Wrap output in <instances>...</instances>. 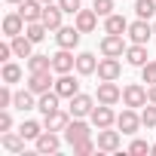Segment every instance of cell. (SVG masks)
<instances>
[{
	"label": "cell",
	"mask_w": 156,
	"mask_h": 156,
	"mask_svg": "<svg viewBox=\"0 0 156 156\" xmlns=\"http://www.w3.org/2000/svg\"><path fill=\"white\" fill-rule=\"evenodd\" d=\"M28 89H31L34 95H43V92L55 89V80H52V70H31V76H28Z\"/></svg>",
	"instance_id": "1"
},
{
	"label": "cell",
	"mask_w": 156,
	"mask_h": 156,
	"mask_svg": "<svg viewBox=\"0 0 156 156\" xmlns=\"http://www.w3.org/2000/svg\"><path fill=\"white\" fill-rule=\"evenodd\" d=\"M86 138H92V129L83 122V116H73V119L67 122V129H64V141L73 147L76 141H86Z\"/></svg>",
	"instance_id": "2"
},
{
	"label": "cell",
	"mask_w": 156,
	"mask_h": 156,
	"mask_svg": "<svg viewBox=\"0 0 156 156\" xmlns=\"http://www.w3.org/2000/svg\"><path fill=\"white\" fill-rule=\"evenodd\" d=\"M126 40H122V34H107V37H101V55H110V58H122L126 55Z\"/></svg>",
	"instance_id": "3"
},
{
	"label": "cell",
	"mask_w": 156,
	"mask_h": 156,
	"mask_svg": "<svg viewBox=\"0 0 156 156\" xmlns=\"http://www.w3.org/2000/svg\"><path fill=\"white\" fill-rule=\"evenodd\" d=\"M122 101H126V107H144L150 101V95H147V89L141 83H129L122 89Z\"/></svg>",
	"instance_id": "4"
},
{
	"label": "cell",
	"mask_w": 156,
	"mask_h": 156,
	"mask_svg": "<svg viewBox=\"0 0 156 156\" xmlns=\"http://www.w3.org/2000/svg\"><path fill=\"white\" fill-rule=\"evenodd\" d=\"M119 98H122V89L116 86V80H101L98 83V104H110L113 107Z\"/></svg>",
	"instance_id": "5"
},
{
	"label": "cell",
	"mask_w": 156,
	"mask_h": 156,
	"mask_svg": "<svg viewBox=\"0 0 156 156\" xmlns=\"http://www.w3.org/2000/svg\"><path fill=\"white\" fill-rule=\"evenodd\" d=\"M141 126H144V122H141V116L135 113V107H126V110L116 116V129H119L122 135H135Z\"/></svg>",
	"instance_id": "6"
},
{
	"label": "cell",
	"mask_w": 156,
	"mask_h": 156,
	"mask_svg": "<svg viewBox=\"0 0 156 156\" xmlns=\"http://www.w3.org/2000/svg\"><path fill=\"white\" fill-rule=\"evenodd\" d=\"M70 116H89L92 110H95V98L92 95H83V92H76L73 98H70Z\"/></svg>",
	"instance_id": "7"
},
{
	"label": "cell",
	"mask_w": 156,
	"mask_h": 156,
	"mask_svg": "<svg viewBox=\"0 0 156 156\" xmlns=\"http://www.w3.org/2000/svg\"><path fill=\"white\" fill-rule=\"evenodd\" d=\"M98 80H116V76L122 73V64H119V58H110V55H104V58H98Z\"/></svg>",
	"instance_id": "8"
},
{
	"label": "cell",
	"mask_w": 156,
	"mask_h": 156,
	"mask_svg": "<svg viewBox=\"0 0 156 156\" xmlns=\"http://www.w3.org/2000/svg\"><path fill=\"white\" fill-rule=\"evenodd\" d=\"M126 34H129V40H132V43H147V40L153 37V25H150L147 19H138V22H132V25H129V31H126Z\"/></svg>",
	"instance_id": "9"
},
{
	"label": "cell",
	"mask_w": 156,
	"mask_h": 156,
	"mask_svg": "<svg viewBox=\"0 0 156 156\" xmlns=\"http://www.w3.org/2000/svg\"><path fill=\"white\" fill-rule=\"evenodd\" d=\"M98 150H104V153H116L119 150V144H122V138H119V132H113V129H98Z\"/></svg>",
	"instance_id": "10"
},
{
	"label": "cell",
	"mask_w": 156,
	"mask_h": 156,
	"mask_svg": "<svg viewBox=\"0 0 156 156\" xmlns=\"http://www.w3.org/2000/svg\"><path fill=\"white\" fill-rule=\"evenodd\" d=\"M80 34H83V31L76 28V25H73V28H64V25H61V28L55 31V43H58V49H73L76 43H80Z\"/></svg>",
	"instance_id": "11"
},
{
	"label": "cell",
	"mask_w": 156,
	"mask_h": 156,
	"mask_svg": "<svg viewBox=\"0 0 156 156\" xmlns=\"http://www.w3.org/2000/svg\"><path fill=\"white\" fill-rule=\"evenodd\" d=\"M73 67H76V58H73L70 49H58V52L52 55V70H55V73H70Z\"/></svg>",
	"instance_id": "12"
},
{
	"label": "cell",
	"mask_w": 156,
	"mask_h": 156,
	"mask_svg": "<svg viewBox=\"0 0 156 156\" xmlns=\"http://www.w3.org/2000/svg\"><path fill=\"white\" fill-rule=\"evenodd\" d=\"M89 116H92V126H95V129H110V126L116 122V113L110 110V104H98Z\"/></svg>",
	"instance_id": "13"
},
{
	"label": "cell",
	"mask_w": 156,
	"mask_h": 156,
	"mask_svg": "<svg viewBox=\"0 0 156 156\" xmlns=\"http://www.w3.org/2000/svg\"><path fill=\"white\" fill-rule=\"evenodd\" d=\"M43 0H22L19 3V16L25 19V22H40L43 19Z\"/></svg>",
	"instance_id": "14"
},
{
	"label": "cell",
	"mask_w": 156,
	"mask_h": 156,
	"mask_svg": "<svg viewBox=\"0 0 156 156\" xmlns=\"http://www.w3.org/2000/svg\"><path fill=\"white\" fill-rule=\"evenodd\" d=\"M34 144H37V153H58V147H61V138H58V132H49V129H43V135H40Z\"/></svg>",
	"instance_id": "15"
},
{
	"label": "cell",
	"mask_w": 156,
	"mask_h": 156,
	"mask_svg": "<svg viewBox=\"0 0 156 156\" xmlns=\"http://www.w3.org/2000/svg\"><path fill=\"white\" fill-rule=\"evenodd\" d=\"M55 92H58L61 98H67V101H70L76 92H80V83H76L70 73H58V80H55Z\"/></svg>",
	"instance_id": "16"
},
{
	"label": "cell",
	"mask_w": 156,
	"mask_h": 156,
	"mask_svg": "<svg viewBox=\"0 0 156 156\" xmlns=\"http://www.w3.org/2000/svg\"><path fill=\"white\" fill-rule=\"evenodd\" d=\"M61 16H64V9H61L58 3H46V6H43V19H40V22H43L49 31H58V28H61Z\"/></svg>",
	"instance_id": "17"
},
{
	"label": "cell",
	"mask_w": 156,
	"mask_h": 156,
	"mask_svg": "<svg viewBox=\"0 0 156 156\" xmlns=\"http://www.w3.org/2000/svg\"><path fill=\"white\" fill-rule=\"evenodd\" d=\"M25 28H28V22L19 16V12H9V16H3V34L12 40V37H19V34H25Z\"/></svg>",
	"instance_id": "18"
},
{
	"label": "cell",
	"mask_w": 156,
	"mask_h": 156,
	"mask_svg": "<svg viewBox=\"0 0 156 156\" xmlns=\"http://www.w3.org/2000/svg\"><path fill=\"white\" fill-rule=\"evenodd\" d=\"M9 43H12V52H16V58H25V61H28V58L34 55V40H31L28 34H19V37H12Z\"/></svg>",
	"instance_id": "19"
},
{
	"label": "cell",
	"mask_w": 156,
	"mask_h": 156,
	"mask_svg": "<svg viewBox=\"0 0 156 156\" xmlns=\"http://www.w3.org/2000/svg\"><path fill=\"white\" fill-rule=\"evenodd\" d=\"M67 122H70V110L64 113L61 107H58V110H52V113L43 119V126H46L49 132H64V129H67Z\"/></svg>",
	"instance_id": "20"
},
{
	"label": "cell",
	"mask_w": 156,
	"mask_h": 156,
	"mask_svg": "<svg viewBox=\"0 0 156 156\" xmlns=\"http://www.w3.org/2000/svg\"><path fill=\"white\" fill-rule=\"evenodd\" d=\"M73 25L80 28L83 34H89V31L98 28V12H95V9H80V12H76V19H73Z\"/></svg>",
	"instance_id": "21"
},
{
	"label": "cell",
	"mask_w": 156,
	"mask_h": 156,
	"mask_svg": "<svg viewBox=\"0 0 156 156\" xmlns=\"http://www.w3.org/2000/svg\"><path fill=\"white\" fill-rule=\"evenodd\" d=\"M25 135L22 132H3V138H0V144H3V150L9 153H25Z\"/></svg>",
	"instance_id": "22"
},
{
	"label": "cell",
	"mask_w": 156,
	"mask_h": 156,
	"mask_svg": "<svg viewBox=\"0 0 156 156\" xmlns=\"http://www.w3.org/2000/svg\"><path fill=\"white\" fill-rule=\"evenodd\" d=\"M58 92L55 89H49V92H43V95H37V110L43 113V116H49L52 110H58Z\"/></svg>",
	"instance_id": "23"
},
{
	"label": "cell",
	"mask_w": 156,
	"mask_h": 156,
	"mask_svg": "<svg viewBox=\"0 0 156 156\" xmlns=\"http://www.w3.org/2000/svg\"><path fill=\"white\" fill-rule=\"evenodd\" d=\"M126 61L135 64V67H144L147 64V43H132L126 49Z\"/></svg>",
	"instance_id": "24"
},
{
	"label": "cell",
	"mask_w": 156,
	"mask_h": 156,
	"mask_svg": "<svg viewBox=\"0 0 156 156\" xmlns=\"http://www.w3.org/2000/svg\"><path fill=\"white\" fill-rule=\"evenodd\" d=\"M95 70H98V58H95L92 52H80V55H76V73L89 76V73H95Z\"/></svg>",
	"instance_id": "25"
},
{
	"label": "cell",
	"mask_w": 156,
	"mask_h": 156,
	"mask_svg": "<svg viewBox=\"0 0 156 156\" xmlns=\"http://www.w3.org/2000/svg\"><path fill=\"white\" fill-rule=\"evenodd\" d=\"M104 31H107V34H126V31H129V22H126L122 16L110 12V16L104 19Z\"/></svg>",
	"instance_id": "26"
},
{
	"label": "cell",
	"mask_w": 156,
	"mask_h": 156,
	"mask_svg": "<svg viewBox=\"0 0 156 156\" xmlns=\"http://www.w3.org/2000/svg\"><path fill=\"white\" fill-rule=\"evenodd\" d=\"M25 34H28V37H31L34 43H43V40H46V34H49V28H46L43 22H28Z\"/></svg>",
	"instance_id": "27"
},
{
	"label": "cell",
	"mask_w": 156,
	"mask_h": 156,
	"mask_svg": "<svg viewBox=\"0 0 156 156\" xmlns=\"http://www.w3.org/2000/svg\"><path fill=\"white\" fill-rule=\"evenodd\" d=\"M12 107H19V110H34V107H37V101H34V92H31V89H25V92H16V101H12Z\"/></svg>",
	"instance_id": "28"
},
{
	"label": "cell",
	"mask_w": 156,
	"mask_h": 156,
	"mask_svg": "<svg viewBox=\"0 0 156 156\" xmlns=\"http://www.w3.org/2000/svg\"><path fill=\"white\" fill-rule=\"evenodd\" d=\"M43 129H46V126H40V122H34V119H25V122L19 126V132H22L28 141H37V138L43 135Z\"/></svg>",
	"instance_id": "29"
},
{
	"label": "cell",
	"mask_w": 156,
	"mask_h": 156,
	"mask_svg": "<svg viewBox=\"0 0 156 156\" xmlns=\"http://www.w3.org/2000/svg\"><path fill=\"white\" fill-rule=\"evenodd\" d=\"M135 12H138V19H153L156 16V0H135Z\"/></svg>",
	"instance_id": "30"
},
{
	"label": "cell",
	"mask_w": 156,
	"mask_h": 156,
	"mask_svg": "<svg viewBox=\"0 0 156 156\" xmlns=\"http://www.w3.org/2000/svg\"><path fill=\"white\" fill-rule=\"evenodd\" d=\"M22 80V67L16 64V61H3V83H19Z\"/></svg>",
	"instance_id": "31"
},
{
	"label": "cell",
	"mask_w": 156,
	"mask_h": 156,
	"mask_svg": "<svg viewBox=\"0 0 156 156\" xmlns=\"http://www.w3.org/2000/svg\"><path fill=\"white\" fill-rule=\"evenodd\" d=\"M28 70H52V55H31Z\"/></svg>",
	"instance_id": "32"
},
{
	"label": "cell",
	"mask_w": 156,
	"mask_h": 156,
	"mask_svg": "<svg viewBox=\"0 0 156 156\" xmlns=\"http://www.w3.org/2000/svg\"><path fill=\"white\" fill-rule=\"evenodd\" d=\"M95 150H98V144H95L92 138L76 141V144H73V156H89V153H95Z\"/></svg>",
	"instance_id": "33"
},
{
	"label": "cell",
	"mask_w": 156,
	"mask_h": 156,
	"mask_svg": "<svg viewBox=\"0 0 156 156\" xmlns=\"http://www.w3.org/2000/svg\"><path fill=\"white\" fill-rule=\"evenodd\" d=\"M141 122L147 126V129H153L156 126V104L150 101V104H144V110H141Z\"/></svg>",
	"instance_id": "34"
},
{
	"label": "cell",
	"mask_w": 156,
	"mask_h": 156,
	"mask_svg": "<svg viewBox=\"0 0 156 156\" xmlns=\"http://www.w3.org/2000/svg\"><path fill=\"white\" fill-rule=\"evenodd\" d=\"M92 9H95L101 19H107V16L113 12V0H92Z\"/></svg>",
	"instance_id": "35"
},
{
	"label": "cell",
	"mask_w": 156,
	"mask_h": 156,
	"mask_svg": "<svg viewBox=\"0 0 156 156\" xmlns=\"http://www.w3.org/2000/svg\"><path fill=\"white\" fill-rule=\"evenodd\" d=\"M12 101H16V92H12V89H9V83H6L3 89H0V107L9 110V107H12Z\"/></svg>",
	"instance_id": "36"
},
{
	"label": "cell",
	"mask_w": 156,
	"mask_h": 156,
	"mask_svg": "<svg viewBox=\"0 0 156 156\" xmlns=\"http://www.w3.org/2000/svg\"><path fill=\"white\" fill-rule=\"evenodd\" d=\"M141 76H144L147 86H153V83H156V61H147V64L141 67Z\"/></svg>",
	"instance_id": "37"
},
{
	"label": "cell",
	"mask_w": 156,
	"mask_h": 156,
	"mask_svg": "<svg viewBox=\"0 0 156 156\" xmlns=\"http://www.w3.org/2000/svg\"><path fill=\"white\" fill-rule=\"evenodd\" d=\"M129 153H132V156H141V153H150V144H147V141H141V138H135V141L129 144Z\"/></svg>",
	"instance_id": "38"
},
{
	"label": "cell",
	"mask_w": 156,
	"mask_h": 156,
	"mask_svg": "<svg viewBox=\"0 0 156 156\" xmlns=\"http://www.w3.org/2000/svg\"><path fill=\"white\" fill-rule=\"evenodd\" d=\"M80 3H83V0H58V6H61L64 12H70V16L80 12Z\"/></svg>",
	"instance_id": "39"
},
{
	"label": "cell",
	"mask_w": 156,
	"mask_h": 156,
	"mask_svg": "<svg viewBox=\"0 0 156 156\" xmlns=\"http://www.w3.org/2000/svg\"><path fill=\"white\" fill-rule=\"evenodd\" d=\"M12 129V116H9V110H3L0 113V132H9Z\"/></svg>",
	"instance_id": "40"
},
{
	"label": "cell",
	"mask_w": 156,
	"mask_h": 156,
	"mask_svg": "<svg viewBox=\"0 0 156 156\" xmlns=\"http://www.w3.org/2000/svg\"><path fill=\"white\" fill-rule=\"evenodd\" d=\"M16 52H12V43H3V46H0V61H9Z\"/></svg>",
	"instance_id": "41"
},
{
	"label": "cell",
	"mask_w": 156,
	"mask_h": 156,
	"mask_svg": "<svg viewBox=\"0 0 156 156\" xmlns=\"http://www.w3.org/2000/svg\"><path fill=\"white\" fill-rule=\"evenodd\" d=\"M147 95H150V101H153V104H156V83H153V86H150V89H147Z\"/></svg>",
	"instance_id": "42"
},
{
	"label": "cell",
	"mask_w": 156,
	"mask_h": 156,
	"mask_svg": "<svg viewBox=\"0 0 156 156\" xmlns=\"http://www.w3.org/2000/svg\"><path fill=\"white\" fill-rule=\"evenodd\" d=\"M43 3H58V0H43Z\"/></svg>",
	"instance_id": "43"
},
{
	"label": "cell",
	"mask_w": 156,
	"mask_h": 156,
	"mask_svg": "<svg viewBox=\"0 0 156 156\" xmlns=\"http://www.w3.org/2000/svg\"><path fill=\"white\" fill-rule=\"evenodd\" d=\"M6 3H22V0H6Z\"/></svg>",
	"instance_id": "44"
},
{
	"label": "cell",
	"mask_w": 156,
	"mask_h": 156,
	"mask_svg": "<svg viewBox=\"0 0 156 156\" xmlns=\"http://www.w3.org/2000/svg\"><path fill=\"white\" fill-rule=\"evenodd\" d=\"M150 153H156V144H153V147H150Z\"/></svg>",
	"instance_id": "45"
},
{
	"label": "cell",
	"mask_w": 156,
	"mask_h": 156,
	"mask_svg": "<svg viewBox=\"0 0 156 156\" xmlns=\"http://www.w3.org/2000/svg\"><path fill=\"white\" fill-rule=\"evenodd\" d=\"M153 34H156V22H153Z\"/></svg>",
	"instance_id": "46"
}]
</instances>
